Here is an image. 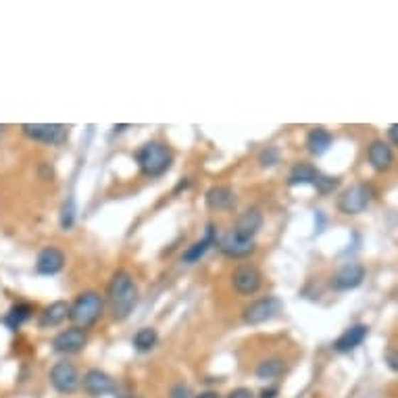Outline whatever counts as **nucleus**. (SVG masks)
<instances>
[{"instance_id":"obj_1","label":"nucleus","mask_w":398,"mask_h":398,"mask_svg":"<svg viewBox=\"0 0 398 398\" xmlns=\"http://www.w3.org/2000/svg\"><path fill=\"white\" fill-rule=\"evenodd\" d=\"M107 305L115 321H125L140 301V290L134 276L125 269H117L107 286Z\"/></svg>"},{"instance_id":"obj_2","label":"nucleus","mask_w":398,"mask_h":398,"mask_svg":"<svg viewBox=\"0 0 398 398\" xmlns=\"http://www.w3.org/2000/svg\"><path fill=\"white\" fill-rule=\"evenodd\" d=\"M134 161L140 169V173L149 180H156L161 176H165L171 165H173V153L165 142L151 140L146 144H142L136 153Z\"/></svg>"},{"instance_id":"obj_3","label":"nucleus","mask_w":398,"mask_h":398,"mask_svg":"<svg viewBox=\"0 0 398 398\" xmlns=\"http://www.w3.org/2000/svg\"><path fill=\"white\" fill-rule=\"evenodd\" d=\"M104 306L107 301L100 292L84 290L75 296L73 303H69V321L80 330H90L100 321Z\"/></svg>"},{"instance_id":"obj_4","label":"nucleus","mask_w":398,"mask_h":398,"mask_svg":"<svg viewBox=\"0 0 398 398\" xmlns=\"http://www.w3.org/2000/svg\"><path fill=\"white\" fill-rule=\"evenodd\" d=\"M288 185H292V188H296V185H313L319 194H330V192H334L338 185H340V180L321 173L313 165L296 163L290 169V173H288Z\"/></svg>"},{"instance_id":"obj_5","label":"nucleus","mask_w":398,"mask_h":398,"mask_svg":"<svg viewBox=\"0 0 398 398\" xmlns=\"http://www.w3.org/2000/svg\"><path fill=\"white\" fill-rule=\"evenodd\" d=\"M21 134L31 142L48 146H61L69 140V127L63 123H23Z\"/></svg>"},{"instance_id":"obj_6","label":"nucleus","mask_w":398,"mask_h":398,"mask_svg":"<svg viewBox=\"0 0 398 398\" xmlns=\"http://www.w3.org/2000/svg\"><path fill=\"white\" fill-rule=\"evenodd\" d=\"M375 198V190L369 184H353L338 198V211L342 215L363 213Z\"/></svg>"},{"instance_id":"obj_7","label":"nucleus","mask_w":398,"mask_h":398,"mask_svg":"<svg viewBox=\"0 0 398 398\" xmlns=\"http://www.w3.org/2000/svg\"><path fill=\"white\" fill-rule=\"evenodd\" d=\"M284 303L277 298V296H263V298H257L252 303L242 308V321L246 326H261V323H267L271 319H276L277 315L281 313Z\"/></svg>"},{"instance_id":"obj_8","label":"nucleus","mask_w":398,"mask_h":398,"mask_svg":"<svg viewBox=\"0 0 398 398\" xmlns=\"http://www.w3.org/2000/svg\"><path fill=\"white\" fill-rule=\"evenodd\" d=\"M48 380H50L53 388L59 394H73L82 386L80 369L75 367L71 361H67V359H63V361L53 365L50 373H48Z\"/></svg>"},{"instance_id":"obj_9","label":"nucleus","mask_w":398,"mask_h":398,"mask_svg":"<svg viewBox=\"0 0 398 398\" xmlns=\"http://www.w3.org/2000/svg\"><path fill=\"white\" fill-rule=\"evenodd\" d=\"M232 286L240 296H254L263 286V274L252 263L238 265L232 274Z\"/></svg>"},{"instance_id":"obj_10","label":"nucleus","mask_w":398,"mask_h":398,"mask_svg":"<svg viewBox=\"0 0 398 398\" xmlns=\"http://www.w3.org/2000/svg\"><path fill=\"white\" fill-rule=\"evenodd\" d=\"M217 248H219V252H221L223 257H227V259H246V257L254 254L257 244H254V240L244 238V236H240L238 232L230 230L227 234H223V236L217 240Z\"/></svg>"},{"instance_id":"obj_11","label":"nucleus","mask_w":398,"mask_h":398,"mask_svg":"<svg viewBox=\"0 0 398 398\" xmlns=\"http://www.w3.org/2000/svg\"><path fill=\"white\" fill-rule=\"evenodd\" d=\"M88 344V332L80 330L75 326L61 330L57 336L53 338V350L59 355H80Z\"/></svg>"},{"instance_id":"obj_12","label":"nucleus","mask_w":398,"mask_h":398,"mask_svg":"<svg viewBox=\"0 0 398 398\" xmlns=\"http://www.w3.org/2000/svg\"><path fill=\"white\" fill-rule=\"evenodd\" d=\"M82 388L86 390V394H90L92 398H100L107 397V394H115L117 382H115V377H111L107 371L92 367L84 373V377H82Z\"/></svg>"},{"instance_id":"obj_13","label":"nucleus","mask_w":398,"mask_h":398,"mask_svg":"<svg viewBox=\"0 0 398 398\" xmlns=\"http://www.w3.org/2000/svg\"><path fill=\"white\" fill-rule=\"evenodd\" d=\"M65 269V252L57 246H44L36 257V274L38 276H57Z\"/></svg>"},{"instance_id":"obj_14","label":"nucleus","mask_w":398,"mask_h":398,"mask_svg":"<svg viewBox=\"0 0 398 398\" xmlns=\"http://www.w3.org/2000/svg\"><path fill=\"white\" fill-rule=\"evenodd\" d=\"M365 279V267L359 263H346L332 276V288L338 292H348L355 290L363 284Z\"/></svg>"},{"instance_id":"obj_15","label":"nucleus","mask_w":398,"mask_h":398,"mask_svg":"<svg viewBox=\"0 0 398 398\" xmlns=\"http://www.w3.org/2000/svg\"><path fill=\"white\" fill-rule=\"evenodd\" d=\"M217 240H219V236H217V225H215V223H207L203 238L196 240V242H192V244L188 246L184 252H182V261H184L185 265L198 263L213 246H217Z\"/></svg>"},{"instance_id":"obj_16","label":"nucleus","mask_w":398,"mask_h":398,"mask_svg":"<svg viewBox=\"0 0 398 398\" xmlns=\"http://www.w3.org/2000/svg\"><path fill=\"white\" fill-rule=\"evenodd\" d=\"M236 192L230 185L215 184L205 194V205L211 211H232L236 207Z\"/></svg>"},{"instance_id":"obj_17","label":"nucleus","mask_w":398,"mask_h":398,"mask_svg":"<svg viewBox=\"0 0 398 398\" xmlns=\"http://www.w3.org/2000/svg\"><path fill=\"white\" fill-rule=\"evenodd\" d=\"M69 319V303L67 301H55L50 305L42 308V313L38 315V326L42 330H50V328H59Z\"/></svg>"},{"instance_id":"obj_18","label":"nucleus","mask_w":398,"mask_h":398,"mask_svg":"<svg viewBox=\"0 0 398 398\" xmlns=\"http://www.w3.org/2000/svg\"><path fill=\"white\" fill-rule=\"evenodd\" d=\"M369 334V328L367 326H363V323H357V326H353V328H348V330H344L338 340L334 342V350L340 353V355H346V353H353L355 348H359L363 342H365V338Z\"/></svg>"},{"instance_id":"obj_19","label":"nucleus","mask_w":398,"mask_h":398,"mask_svg":"<svg viewBox=\"0 0 398 398\" xmlns=\"http://www.w3.org/2000/svg\"><path fill=\"white\" fill-rule=\"evenodd\" d=\"M367 161L375 171H388L394 163L392 146L384 140H373L367 149Z\"/></svg>"},{"instance_id":"obj_20","label":"nucleus","mask_w":398,"mask_h":398,"mask_svg":"<svg viewBox=\"0 0 398 398\" xmlns=\"http://www.w3.org/2000/svg\"><path fill=\"white\" fill-rule=\"evenodd\" d=\"M36 313V305H31L28 301H19L6 311V315L2 317V323L11 330L17 332L23 323H28Z\"/></svg>"},{"instance_id":"obj_21","label":"nucleus","mask_w":398,"mask_h":398,"mask_svg":"<svg viewBox=\"0 0 398 398\" xmlns=\"http://www.w3.org/2000/svg\"><path fill=\"white\" fill-rule=\"evenodd\" d=\"M263 227V215L259 209H246L244 213L238 215L236 225L232 227L234 232H238L240 236L254 240V236L259 234V230Z\"/></svg>"},{"instance_id":"obj_22","label":"nucleus","mask_w":398,"mask_h":398,"mask_svg":"<svg viewBox=\"0 0 398 398\" xmlns=\"http://www.w3.org/2000/svg\"><path fill=\"white\" fill-rule=\"evenodd\" d=\"M332 142H334V136L326 127H313L305 138L306 151L313 156H321V154L328 153Z\"/></svg>"},{"instance_id":"obj_23","label":"nucleus","mask_w":398,"mask_h":398,"mask_svg":"<svg viewBox=\"0 0 398 398\" xmlns=\"http://www.w3.org/2000/svg\"><path fill=\"white\" fill-rule=\"evenodd\" d=\"M286 371V361L281 357H269V359H263L257 369H254V375L259 380H277L279 375H284Z\"/></svg>"},{"instance_id":"obj_24","label":"nucleus","mask_w":398,"mask_h":398,"mask_svg":"<svg viewBox=\"0 0 398 398\" xmlns=\"http://www.w3.org/2000/svg\"><path fill=\"white\" fill-rule=\"evenodd\" d=\"M158 344V332L154 328H140L134 338H131V346L136 353H151L154 350V346Z\"/></svg>"},{"instance_id":"obj_25","label":"nucleus","mask_w":398,"mask_h":398,"mask_svg":"<svg viewBox=\"0 0 398 398\" xmlns=\"http://www.w3.org/2000/svg\"><path fill=\"white\" fill-rule=\"evenodd\" d=\"M279 161H281V151H279L277 146H265V149L259 153V165H261L263 169L276 167Z\"/></svg>"},{"instance_id":"obj_26","label":"nucleus","mask_w":398,"mask_h":398,"mask_svg":"<svg viewBox=\"0 0 398 398\" xmlns=\"http://www.w3.org/2000/svg\"><path fill=\"white\" fill-rule=\"evenodd\" d=\"M73 223H75V203H73V198H69L61 209V227L71 230Z\"/></svg>"},{"instance_id":"obj_27","label":"nucleus","mask_w":398,"mask_h":398,"mask_svg":"<svg viewBox=\"0 0 398 398\" xmlns=\"http://www.w3.org/2000/svg\"><path fill=\"white\" fill-rule=\"evenodd\" d=\"M169 398H194V392H192V388H190L188 384L180 382V384H173V386H171Z\"/></svg>"},{"instance_id":"obj_28","label":"nucleus","mask_w":398,"mask_h":398,"mask_svg":"<svg viewBox=\"0 0 398 398\" xmlns=\"http://www.w3.org/2000/svg\"><path fill=\"white\" fill-rule=\"evenodd\" d=\"M225 398H257V397H254V392H252L250 388L240 386V388H234V390H232Z\"/></svg>"},{"instance_id":"obj_29","label":"nucleus","mask_w":398,"mask_h":398,"mask_svg":"<svg viewBox=\"0 0 398 398\" xmlns=\"http://www.w3.org/2000/svg\"><path fill=\"white\" fill-rule=\"evenodd\" d=\"M386 363H388V367L392 369V371L398 373V348H390L386 353Z\"/></svg>"},{"instance_id":"obj_30","label":"nucleus","mask_w":398,"mask_h":398,"mask_svg":"<svg viewBox=\"0 0 398 398\" xmlns=\"http://www.w3.org/2000/svg\"><path fill=\"white\" fill-rule=\"evenodd\" d=\"M277 397H279V386H274V384L265 386V388L259 392V398H277Z\"/></svg>"},{"instance_id":"obj_31","label":"nucleus","mask_w":398,"mask_h":398,"mask_svg":"<svg viewBox=\"0 0 398 398\" xmlns=\"http://www.w3.org/2000/svg\"><path fill=\"white\" fill-rule=\"evenodd\" d=\"M388 138H390V142L398 146V123H392L390 127H388Z\"/></svg>"},{"instance_id":"obj_32","label":"nucleus","mask_w":398,"mask_h":398,"mask_svg":"<svg viewBox=\"0 0 398 398\" xmlns=\"http://www.w3.org/2000/svg\"><path fill=\"white\" fill-rule=\"evenodd\" d=\"M194 398H221L215 390H205V392H200V394H194Z\"/></svg>"},{"instance_id":"obj_33","label":"nucleus","mask_w":398,"mask_h":398,"mask_svg":"<svg viewBox=\"0 0 398 398\" xmlns=\"http://www.w3.org/2000/svg\"><path fill=\"white\" fill-rule=\"evenodd\" d=\"M188 185H190V180H188V178H184V180L180 182V184L176 185V194H178V192H182V190H185Z\"/></svg>"},{"instance_id":"obj_34","label":"nucleus","mask_w":398,"mask_h":398,"mask_svg":"<svg viewBox=\"0 0 398 398\" xmlns=\"http://www.w3.org/2000/svg\"><path fill=\"white\" fill-rule=\"evenodd\" d=\"M113 129H115V131H125V129H127V125H115Z\"/></svg>"},{"instance_id":"obj_35","label":"nucleus","mask_w":398,"mask_h":398,"mask_svg":"<svg viewBox=\"0 0 398 398\" xmlns=\"http://www.w3.org/2000/svg\"><path fill=\"white\" fill-rule=\"evenodd\" d=\"M2 131H4V125H0V136H2Z\"/></svg>"},{"instance_id":"obj_36","label":"nucleus","mask_w":398,"mask_h":398,"mask_svg":"<svg viewBox=\"0 0 398 398\" xmlns=\"http://www.w3.org/2000/svg\"><path fill=\"white\" fill-rule=\"evenodd\" d=\"M129 398H138V397H134V394H131V397H129Z\"/></svg>"}]
</instances>
